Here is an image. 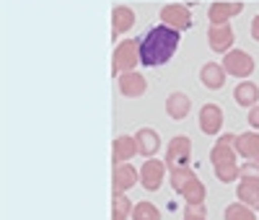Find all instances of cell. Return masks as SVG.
<instances>
[{
	"label": "cell",
	"mask_w": 259,
	"mask_h": 220,
	"mask_svg": "<svg viewBox=\"0 0 259 220\" xmlns=\"http://www.w3.org/2000/svg\"><path fill=\"white\" fill-rule=\"evenodd\" d=\"M189 145L192 143L187 138H174V140H171L168 153H166V161H168L171 168H182V166L189 163V150H192Z\"/></svg>",
	"instance_id": "obj_3"
},
{
	"label": "cell",
	"mask_w": 259,
	"mask_h": 220,
	"mask_svg": "<svg viewBox=\"0 0 259 220\" xmlns=\"http://www.w3.org/2000/svg\"><path fill=\"white\" fill-rule=\"evenodd\" d=\"M143 88H145V83H143L140 78H130V83H127V85L122 83V91H124V94H133V96H135V94H140Z\"/></svg>",
	"instance_id": "obj_24"
},
{
	"label": "cell",
	"mask_w": 259,
	"mask_h": 220,
	"mask_svg": "<svg viewBox=\"0 0 259 220\" xmlns=\"http://www.w3.org/2000/svg\"><path fill=\"white\" fill-rule=\"evenodd\" d=\"M163 173H166V163H161V161H148V163L140 168V184H143V189L158 192L161 184H163Z\"/></svg>",
	"instance_id": "obj_2"
},
{
	"label": "cell",
	"mask_w": 259,
	"mask_h": 220,
	"mask_svg": "<svg viewBox=\"0 0 259 220\" xmlns=\"http://www.w3.org/2000/svg\"><path fill=\"white\" fill-rule=\"evenodd\" d=\"M192 179H197V176H194V171H192L189 166H182V168H174V171H171V187H174L177 192H182Z\"/></svg>",
	"instance_id": "obj_15"
},
{
	"label": "cell",
	"mask_w": 259,
	"mask_h": 220,
	"mask_svg": "<svg viewBox=\"0 0 259 220\" xmlns=\"http://www.w3.org/2000/svg\"><path fill=\"white\" fill-rule=\"evenodd\" d=\"M202 80H205V85H210V88H221V85H223V73L215 68V65H207V68L202 70Z\"/></svg>",
	"instance_id": "obj_18"
},
{
	"label": "cell",
	"mask_w": 259,
	"mask_h": 220,
	"mask_svg": "<svg viewBox=\"0 0 259 220\" xmlns=\"http://www.w3.org/2000/svg\"><path fill=\"white\" fill-rule=\"evenodd\" d=\"M200 127L202 132H207V135H215V132L221 129V112L215 106H205L202 114H200Z\"/></svg>",
	"instance_id": "obj_9"
},
{
	"label": "cell",
	"mask_w": 259,
	"mask_h": 220,
	"mask_svg": "<svg viewBox=\"0 0 259 220\" xmlns=\"http://www.w3.org/2000/svg\"><path fill=\"white\" fill-rule=\"evenodd\" d=\"M249 122H251L254 127H259V109H256V112H251V117H249Z\"/></svg>",
	"instance_id": "obj_25"
},
{
	"label": "cell",
	"mask_w": 259,
	"mask_h": 220,
	"mask_svg": "<svg viewBox=\"0 0 259 220\" xmlns=\"http://www.w3.org/2000/svg\"><path fill=\"white\" fill-rule=\"evenodd\" d=\"M138 148H140V153H143V156H153V153L158 150V135H156V132L153 129H143V132H138Z\"/></svg>",
	"instance_id": "obj_11"
},
{
	"label": "cell",
	"mask_w": 259,
	"mask_h": 220,
	"mask_svg": "<svg viewBox=\"0 0 259 220\" xmlns=\"http://www.w3.org/2000/svg\"><path fill=\"white\" fill-rule=\"evenodd\" d=\"M184 220H207L205 217V207L202 205H189L184 212Z\"/></svg>",
	"instance_id": "obj_23"
},
{
	"label": "cell",
	"mask_w": 259,
	"mask_h": 220,
	"mask_svg": "<svg viewBox=\"0 0 259 220\" xmlns=\"http://www.w3.org/2000/svg\"><path fill=\"white\" fill-rule=\"evenodd\" d=\"M135 153H140L138 140H133V138H119V140L114 143V163L130 161V158L135 156Z\"/></svg>",
	"instance_id": "obj_7"
},
{
	"label": "cell",
	"mask_w": 259,
	"mask_h": 220,
	"mask_svg": "<svg viewBox=\"0 0 259 220\" xmlns=\"http://www.w3.org/2000/svg\"><path fill=\"white\" fill-rule=\"evenodd\" d=\"M254 31H256V36H259V24H256V29H254Z\"/></svg>",
	"instance_id": "obj_26"
},
{
	"label": "cell",
	"mask_w": 259,
	"mask_h": 220,
	"mask_svg": "<svg viewBox=\"0 0 259 220\" xmlns=\"http://www.w3.org/2000/svg\"><path fill=\"white\" fill-rule=\"evenodd\" d=\"M187 112H189V99L187 96H182V94H174L168 99V114L174 117V119H182V117H187Z\"/></svg>",
	"instance_id": "obj_16"
},
{
	"label": "cell",
	"mask_w": 259,
	"mask_h": 220,
	"mask_svg": "<svg viewBox=\"0 0 259 220\" xmlns=\"http://www.w3.org/2000/svg\"><path fill=\"white\" fill-rule=\"evenodd\" d=\"M236 99H239L241 104H254V101H256V88H254L251 83L239 85V91H236Z\"/></svg>",
	"instance_id": "obj_19"
},
{
	"label": "cell",
	"mask_w": 259,
	"mask_h": 220,
	"mask_svg": "<svg viewBox=\"0 0 259 220\" xmlns=\"http://www.w3.org/2000/svg\"><path fill=\"white\" fill-rule=\"evenodd\" d=\"M226 62H228V70H231V73H236V75H246V73H251V68H254L251 57H246V55H241V52L231 55Z\"/></svg>",
	"instance_id": "obj_13"
},
{
	"label": "cell",
	"mask_w": 259,
	"mask_h": 220,
	"mask_svg": "<svg viewBox=\"0 0 259 220\" xmlns=\"http://www.w3.org/2000/svg\"><path fill=\"white\" fill-rule=\"evenodd\" d=\"M241 179L259 182V161H249L246 166H241Z\"/></svg>",
	"instance_id": "obj_21"
},
{
	"label": "cell",
	"mask_w": 259,
	"mask_h": 220,
	"mask_svg": "<svg viewBox=\"0 0 259 220\" xmlns=\"http://www.w3.org/2000/svg\"><path fill=\"white\" fill-rule=\"evenodd\" d=\"M236 197L249 205V207H259V182H249V179H241V184L236 187Z\"/></svg>",
	"instance_id": "obj_5"
},
{
	"label": "cell",
	"mask_w": 259,
	"mask_h": 220,
	"mask_svg": "<svg viewBox=\"0 0 259 220\" xmlns=\"http://www.w3.org/2000/svg\"><path fill=\"white\" fill-rule=\"evenodd\" d=\"M171 21V24H177V26H189V16H184L182 11H177V8H168V11H163V21ZM168 24V26H171Z\"/></svg>",
	"instance_id": "obj_20"
},
{
	"label": "cell",
	"mask_w": 259,
	"mask_h": 220,
	"mask_svg": "<svg viewBox=\"0 0 259 220\" xmlns=\"http://www.w3.org/2000/svg\"><path fill=\"white\" fill-rule=\"evenodd\" d=\"M114 18H117V29H127V26H133V13L124 11V8H117V11H114Z\"/></svg>",
	"instance_id": "obj_22"
},
{
	"label": "cell",
	"mask_w": 259,
	"mask_h": 220,
	"mask_svg": "<svg viewBox=\"0 0 259 220\" xmlns=\"http://www.w3.org/2000/svg\"><path fill=\"white\" fill-rule=\"evenodd\" d=\"M138 182H140V173L133 166L117 163V168H114V192H127V189H133Z\"/></svg>",
	"instance_id": "obj_4"
},
{
	"label": "cell",
	"mask_w": 259,
	"mask_h": 220,
	"mask_svg": "<svg viewBox=\"0 0 259 220\" xmlns=\"http://www.w3.org/2000/svg\"><path fill=\"white\" fill-rule=\"evenodd\" d=\"M223 217H226V220H256V215H254V207L244 205L241 200H239V202H231V205L226 207Z\"/></svg>",
	"instance_id": "obj_10"
},
{
	"label": "cell",
	"mask_w": 259,
	"mask_h": 220,
	"mask_svg": "<svg viewBox=\"0 0 259 220\" xmlns=\"http://www.w3.org/2000/svg\"><path fill=\"white\" fill-rule=\"evenodd\" d=\"M133 220H161V212L153 202H138L133 205Z\"/></svg>",
	"instance_id": "obj_14"
},
{
	"label": "cell",
	"mask_w": 259,
	"mask_h": 220,
	"mask_svg": "<svg viewBox=\"0 0 259 220\" xmlns=\"http://www.w3.org/2000/svg\"><path fill=\"white\" fill-rule=\"evenodd\" d=\"M231 143H236V140H233V138H223L218 145H215V150H212V163H215V166H221V163H236L233 150H231Z\"/></svg>",
	"instance_id": "obj_12"
},
{
	"label": "cell",
	"mask_w": 259,
	"mask_h": 220,
	"mask_svg": "<svg viewBox=\"0 0 259 220\" xmlns=\"http://www.w3.org/2000/svg\"><path fill=\"white\" fill-rule=\"evenodd\" d=\"M182 194H184V200H187V205H205V197H207V187L200 182V179H192L184 189H182Z\"/></svg>",
	"instance_id": "obj_8"
},
{
	"label": "cell",
	"mask_w": 259,
	"mask_h": 220,
	"mask_svg": "<svg viewBox=\"0 0 259 220\" xmlns=\"http://www.w3.org/2000/svg\"><path fill=\"white\" fill-rule=\"evenodd\" d=\"M215 176H218L223 184H231L236 179H241V166H236V163H221V166H215Z\"/></svg>",
	"instance_id": "obj_17"
},
{
	"label": "cell",
	"mask_w": 259,
	"mask_h": 220,
	"mask_svg": "<svg viewBox=\"0 0 259 220\" xmlns=\"http://www.w3.org/2000/svg\"><path fill=\"white\" fill-rule=\"evenodd\" d=\"M236 150L249 161H259V135H241L236 138Z\"/></svg>",
	"instance_id": "obj_6"
},
{
	"label": "cell",
	"mask_w": 259,
	"mask_h": 220,
	"mask_svg": "<svg viewBox=\"0 0 259 220\" xmlns=\"http://www.w3.org/2000/svg\"><path fill=\"white\" fill-rule=\"evenodd\" d=\"M179 41H182V34H179L177 26H168V24L153 26L150 31H145L138 39L140 65L143 68H161V65H166L171 57L177 55Z\"/></svg>",
	"instance_id": "obj_1"
}]
</instances>
